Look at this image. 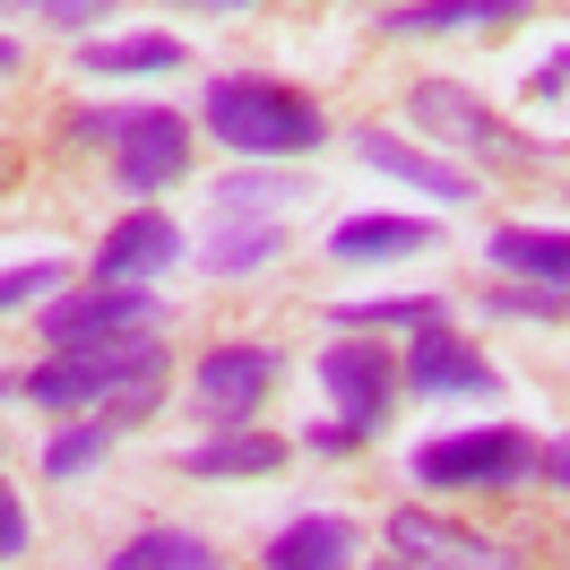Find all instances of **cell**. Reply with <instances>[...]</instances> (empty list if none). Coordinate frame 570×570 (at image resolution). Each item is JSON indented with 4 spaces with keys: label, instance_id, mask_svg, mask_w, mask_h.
<instances>
[{
    "label": "cell",
    "instance_id": "5bb4252c",
    "mask_svg": "<svg viewBox=\"0 0 570 570\" xmlns=\"http://www.w3.org/2000/svg\"><path fill=\"white\" fill-rule=\"evenodd\" d=\"M355 562H363V535L346 519H294L259 553V570H355Z\"/></svg>",
    "mask_w": 570,
    "mask_h": 570
},
{
    "label": "cell",
    "instance_id": "7c38bea8",
    "mask_svg": "<svg viewBox=\"0 0 570 570\" xmlns=\"http://www.w3.org/2000/svg\"><path fill=\"white\" fill-rule=\"evenodd\" d=\"M355 156L372 165V174H390V181H415L424 199H475V174H459V165H441L432 147H406L397 130H355Z\"/></svg>",
    "mask_w": 570,
    "mask_h": 570
},
{
    "label": "cell",
    "instance_id": "7402d4cb",
    "mask_svg": "<svg viewBox=\"0 0 570 570\" xmlns=\"http://www.w3.org/2000/svg\"><path fill=\"white\" fill-rule=\"evenodd\" d=\"M61 285H70V268H61V259H27V268H9V277H0V321H9V312H27V303L43 312Z\"/></svg>",
    "mask_w": 570,
    "mask_h": 570
},
{
    "label": "cell",
    "instance_id": "e0dca14e",
    "mask_svg": "<svg viewBox=\"0 0 570 570\" xmlns=\"http://www.w3.org/2000/svg\"><path fill=\"white\" fill-rule=\"evenodd\" d=\"M105 570H225V562H216V544H199V535L147 528V535H130V544H121Z\"/></svg>",
    "mask_w": 570,
    "mask_h": 570
},
{
    "label": "cell",
    "instance_id": "d4e9b609",
    "mask_svg": "<svg viewBox=\"0 0 570 570\" xmlns=\"http://www.w3.org/2000/svg\"><path fill=\"white\" fill-rule=\"evenodd\" d=\"M27 535H36V528H27V501L0 484V562H18V553H27Z\"/></svg>",
    "mask_w": 570,
    "mask_h": 570
},
{
    "label": "cell",
    "instance_id": "603a6c76",
    "mask_svg": "<svg viewBox=\"0 0 570 570\" xmlns=\"http://www.w3.org/2000/svg\"><path fill=\"white\" fill-rule=\"evenodd\" d=\"M484 312H519V321H562L570 294L562 285H484Z\"/></svg>",
    "mask_w": 570,
    "mask_h": 570
},
{
    "label": "cell",
    "instance_id": "4fadbf2b",
    "mask_svg": "<svg viewBox=\"0 0 570 570\" xmlns=\"http://www.w3.org/2000/svg\"><path fill=\"white\" fill-rule=\"evenodd\" d=\"M528 18V0H415V9H390L381 27L390 36H510Z\"/></svg>",
    "mask_w": 570,
    "mask_h": 570
},
{
    "label": "cell",
    "instance_id": "3957f363",
    "mask_svg": "<svg viewBox=\"0 0 570 570\" xmlns=\"http://www.w3.org/2000/svg\"><path fill=\"white\" fill-rule=\"evenodd\" d=\"M70 147H112V181L130 199H156L190 174V121L165 105H105V112H70Z\"/></svg>",
    "mask_w": 570,
    "mask_h": 570
},
{
    "label": "cell",
    "instance_id": "8fae6325",
    "mask_svg": "<svg viewBox=\"0 0 570 570\" xmlns=\"http://www.w3.org/2000/svg\"><path fill=\"white\" fill-rule=\"evenodd\" d=\"M174 250H181L174 216L139 208V216H121V225L105 234V250H96V277H87V285H156L165 268H174Z\"/></svg>",
    "mask_w": 570,
    "mask_h": 570
},
{
    "label": "cell",
    "instance_id": "277c9868",
    "mask_svg": "<svg viewBox=\"0 0 570 570\" xmlns=\"http://www.w3.org/2000/svg\"><path fill=\"white\" fill-rule=\"evenodd\" d=\"M406 121L424 130V147H450V156H466V165H519V156H528V139H519L510 121H493V105L466 96L459 78L406 87Z\"/></svg>",
    "mask_w": 570,
    "mask_h": 570
},
{
    "label": "cell",
    "instance_id": "f1b7e54d",
    "mask_svg": "<svg viewBox=\"0 0 570 570\" xmlns=\"http://www.w3.org/2000/svg\"><path fill=\"white\" fill-rule=\"evenodd\" d=\"M199 9H250V0H199Z\"/></svg>",
    "mask_w": 570,
    "mask_h": 570
},
{
    "label": "cell",
    "instance_id": "2e32d148",
    "mask_svg": "<svg viewBox=\"0 0 570 570\" xmlns=\"http://www.w3.org/2000/svg\"><path fill=\"white\" fill-rule=\"evenodd\" d=\"M285 466V441L268 432H216L199 450H181V475H199V484H225V475H277Z\"/></svg>",
    "mask_w": 570,
    "mask_h": 570
},
{
    "label": "cell",
    "instance_id": "4316f807",
    "mask_svg": "<svg viewBox=\"0 0 570 570\" xmlns=\"http://www.w3.org/2000/svg\"><path fill=\"white\" fill-rule=\"evenodd\" d=\"M544 484H553V493H570V432L544 450Z\"/></svg>",
    "mask_w": 570,
    "mask_h": 570
},
{
    "label": "cell",
    "instance_id": "ac0fdd59",
    "mask_svg": "<svg viewBox=\"0 0 570 570\" xmlns=\"http://www.w3.org/2000/svg\"><path fill=\"white\" fill-rule=\"evenodd\" d=\"M493 268H519V277H535V285H562L570 294V234H493Z\"/></svg>",
    "mask_w": 570,
    "mask_h": 570
},
{
    "label": "cell",
    "instance_id": "ba28073f",
    "mask_svg": "<svg viewBox=\"0 0 570 570\" xmlns=\"http://www.w3.org/2000/svg\"><path fill=\"white\" fill-rule=\"evenodd\" d=\"M390 562L397 570H519L493 535L459 528V519H432V510H397L390 519Z\"/></svg>",
    "mask_w": 570,
    "mask_h": 570
},
{
    "label": "cell",
    "instance_id": "30bf717a",
    "mask_svg": "<svg viewBox=\"0 0 570 570\" xmlns=\"http://www.w3.org/2000/svg\"><path fill=\"white\" fill-rule=\"evenodd\" d=\"M406 390L415 397H501V372L466 337H450V328L432 321L415 328V346H406Z\"/></svg>",
    "mask_w": 570,
    "mask_h": 570
},
{
    "label": "cell",
    "instance_id": "cb8c5ba5",
    "mask_svg": "<svg viewBox=\"0 0 570 570\" xmlns=\"http://www.w3.org/2000/svg\"><path fill=\"white\" fill-rule=\"evenodd\" d=\"M18 9H36L43 27H61V36H78V27H96L112 0H18Z\"/></svg>",
    "mask_w": 570,
    "mask_h": 570
},
{
    "label": "cell",
    "instance_id": "9c48e42d",
    "mask_svg": "<svg viewBox=\"0 0 570 570\" xmlns=\"http://www.w3.org/2000/svg\"><path fill=\"white\" fill-rule=\"evenodd\" d=\"M268 390H277V355H268V346H216V355H199V372H190V397H199V415H208L216 432L250 424Z\"/></svg>",
    "mask_w": 570,
    "mask_h": 570
},
{
    "label": "cell",
    "instance_id": "6da1fadb",
    "mask_svg": "<svg viewBox=\"0 0 570 570\" xmlns=\"http://www.w3.org/2000/svg\"><path fill=\"white\" fill-rule=\"evenodd\" d=\"M165 381H174L165 346H156L147 328H130V337H105V346H52V363H43V372H27L18 390L36 397V406H52V415L139 424V415H156Z\"/></svg>",
    "mask_w": 570,
    "mask_h": 570
},
{
    "label": "cell",
    "instance_id": "44dd1931",
    "mask_svg": "<svg viewBox=\"0 0 570 570\" xmlns=\"http://www.w3.org/2000/svg\"><path fill=\"white\" fill-rule=\"evenodd\" d=\"M112 432H121V424H78V432H52V450H43V475H52V484L87 475V466L112 450Z\"/></svg>",
    "mask_w": 570,
    "mask_h": 570
},
{
    "label": "cell",
    "instance_id": "484cf974",
    "mask_svg": "<svg viewBox=\"0 0 570 570\" xmlns=\"http://www.w3.org/2000/svg\"><path fill=\"white\" fill-rule=\"evenodd\" d=\"M562 87H570V43H562V52H544V70L528 78V96H535V105H553Z\"/></svg>",
    "mask_w": 570,
    "mask_h": 570
},
{
    "label": "cell",
    "instance_id": "f546056e",
    "mask_svg": "<svg viewBox=\"0 0 570 570\" xmlns=\"http://www.w3.org/2000/svg\"><path fill=\"white\" fill-rule=\"evenodd\" d=\"M390 570H397V562H390Z\"/></svg>",
    "mask_w": 570,
    "mask_h": 570
},
{
    "label": "cell",
    "instance_id": "d6986e66",
    "mask_svg": "<svg viewBox=\"0 0 570 570\" xmlns=\"http://www.w3.org/2000/svg\"><path fill=\"white\" fill-rule=\"evenodd\" d=\"M190 52H181L174 36H121V43H87V61L78 70L87 78H139V70H181Z\"/></svg>",
    "mask_w": 570,
    "mask_h": 570
},
{
    "label": "cell",
    "instance_id": "5b68a950",
    "mask_svg": "<svg viewBox=\"0 0 570 570\" xmlns=\"http://www.w3.org/2000/svg\"><path fill=\"white\" fill-rule=\"evenodd\" d=\"M321 381H328V397H337V424L312 432V450H363V441L381 432V415H390V390H397L390 355H381L372 337H337L321 355Z\"/></svg>",
    "mask_w": 570,
    "mask_h": 570
},
{
    "label": "cell",
    "instance_id": "83f0119b",
    "mask_svg": "<svg viewBox=\"0 0 570 570\" xmlns=\"http://www.w3.org/2000/svg\"><path fill=\"white\" fill-rule=\"evenodd\" d=\"M18 70H27V52H18V43L0 36V78H18Z\"/></svg>",
    "mask_w": 570,
    "mask_h": 570
},
{
    "label": "cell",
    "instance_id": "ffe728a7",
    "mask_svg": "<svg viewBox=\"0 0 570 570\" xmlns=\"http://www.w3.org/2000/svg\"><path fill=\"white\" fill-rule=\"evenodd\" d=\"M328 321L355 328V337H363V328H397V321H406V328H432V321H441V294H381V303H337Z\"/></svg>",
    "mask_w": 570,
    "mask_h": 570
},
{
    "label": "cell",
    "instance_id": "8992f818",
    "mask_svg": "<svg viewBox=\"0 0 570 570\" xmlns=\"http://www.w3.org/2000/svg\"><path fill=\"white\" fill-rule=\"evenodd\" d=\"M535 466L528 432L519 424H475V432H450V441H424L415 450V484L432 493H459V484H519Z\"/></svg>",
    "mask_w": 570,
    "mask_h": 570
},
{
    "label": "cell",
    "instance_id": "7a4b0ae2",
    "mask_svg": "<svg viewBox=\"0 0 570 570\" xmlns=\"http://www.w3.org/2000/svg\"><path fill=\"white\" fill-rule=\"evenodd\" d=\"M199 112H208L216 147H234L250 165H285V156H312V147L328 139L321 105L294 96V87H277V78H208Z\"/></svg>",
    "mask_w": 570,
    "mask_h": 570
},
{
    "label": "cell",
    "instance_id": "9a60e30c",
    "mask_svg": "<svg viewBox=\"0 0 570 570\" xmlns=\"http://www.w3.org/2000/svg\"><path fill=\"white\" fill-rule=\"evenodd\" d=\"M441 243V216H346L337 234H328V250L337 259H406V250H432Z\"/></svg>",
    "mask_w": 570,
    "mask_h": 570
},
{
    "label": "cell",
    "instance_id": "52a82bcc",
    "mask_svg": "<svg viewBox=\"0 0 570 570\" xmlns=\"http://www.w3.org/2000/svg\"><path fill=\"white\" fill-rule=\"evenodd\" d=\"M147 321H156L147 285H70V294L43 303V337L52 346H105V337H130Z\"/></svg>",
    "mask_w": 570,
    "mask_h": 570
}]
</instances>
